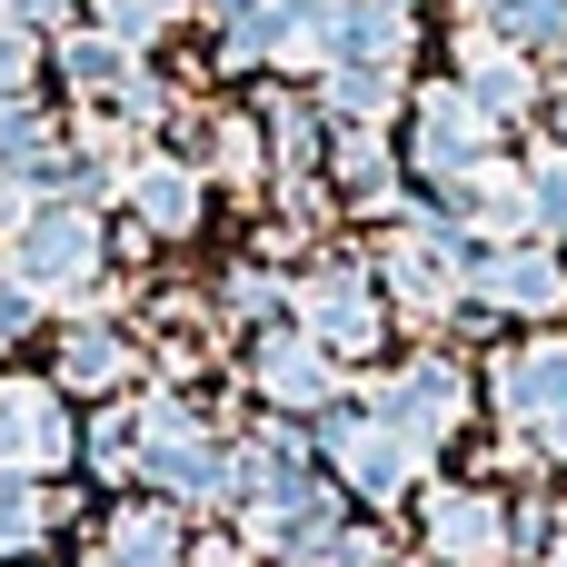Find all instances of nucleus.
<instances>
[{"label": "nucleus", "mask_w": 567, "mask_h": 567, "mask_svg": "<svg viewBox=\"0 0 567 567\" xmlns=\"http://www.w3.org/2000/svg\"><path fill=\"white\" fill-rule=\"evenodd\" d=\"M40 518H50V508H40L30 488H0V548H20V538H40Z\"/></svg>", "instance_id": "a211bd4d"}, {"label": "nucleus", "mask_w": 567, "mask_h": 567, "mask_svg": "<svg viewBox=\"0 0 567 567\" xmlns=\"http://www.w3.org/2000/svg\"><path fill=\"white\" fill-rule=\"evenodd\" d=\"M528 209H538L548 229H567V159H558V150L538 159V179H528Z\"/></svg>", "instance_id": "f3484780"}, {"label": "nucleus", "mask_w": 567, "mask_h": 567, "mask_svg": "<svg viewBox=\"0 0 567 567\" xmlns=\"http://www.w3.org/2000/svg\"><path fill=\"white\" fill-rule=\"evenodd\" d=\"M60 458H70L60 399L30 379H0V468H60Z\"/></svg>", "instance_id": "423d86ee"}, {"label": "nucleus", "mask_w": 567, "mask_h": 567, "mask_svg": "<svg viewBox=\"0 0 567 567\" xmlns=\"http://www.w3.org/2000/svg\"><path fill=\"white\" fill-rule=\"evenodd\" d=\"M20 70H30V40H20V30H0V90H10Z\"/></svg>", "instance_id": "412c9836"}, {"label": "nucleus", "mask_w": 567, "mask_h": 567, "mask_svg": "<svg viewBox=\"0 0 567 567\" xmlns=\"http://www.w3.org/2000/svg\"><path fill=\"white\" fill-rule=\"evenodd\" d=\"M60 379H70V389H120V379H130V349H120L110 329H80V339L60 349Z\"/></svg>", "instance_id": "2eb2a0df"}, {"label": "nucleus", "mask_w": 567, "mask_h": 567, "mask_svg": "<svg viewBox=\"0 0 567 567\" xmlns=\"http://www.w3.org/2000/svg\"><path fill=\"white\" fill-rule=\"evenodd\" d=\"M20 329H30V289H0V349H10Z\"/></svg>", "instance_id": "aec40b11"}, {"label": "nucleus", "mask_w": 567, "mask_h": 567, "mask_svg": "<svg viewBox=\"0 0 567 567\" xmlns=\"http://www.w3.org/2000/svg\"><path fill=\"white\" fill-rule=\"evenodd\" d=\"M329 458L349 468V488H359V498H399V488H409V468H419V449H409L389 419H349V429H329Z\"/></svg>", "instance_id": "0eeeda50"}, {"label": "nucleus", "mask_w": 567, "mask_h": 567, "mask_svg": "<svg viewBox=\"0 0 567 567\" xmlns=\"http://www.w3.org/2000/svg\"><path fill=\"white\" fill-rule=\"evenodd\" d=\"M478 289H488L498 309H528V319H548V309L567 299V269L548 259V249H508V259H488V269H478Z\"/></svg>", "instance_id": "9b49d317"}, {"label": "nucleus", "mask_w": 567, "mask_h": 567, "mask_svg": "<svg viewBox=\"0 0 567 567\" xmlns=\"http://www.w3.org/2000/svg\"><path fill=\"white\" fill-rule=\"evenodd\" d=\"M389 289H399L409 309H429V319L458 299V269H449V229H439V219H429V229H409V239L389 249Z\"/></svg>", "instance_id": "1a4fd4ad"}, {"label": "nucleus", "mask_w": 567, "mask_h": 567, "mask_svg": "<svg viewBox=\"0 0 567 567\" xmlns=\"http://www.w3.org/2000/svg\"><path fill=\"white\" fill-rule=\"evenodd\" d=\"M379 419H389L409 449H429V439H449V429L468 419V379H458L449 359H419V369H399V379L379 389Z\"/></svg>", "instance_id": "f257e3e1"}, {"label": "nucleus", "mask_w": 567, "mask_h": 567, "mask_svg": "<svg viewBox=\"0 0 567 567\" xmlns=\"http://www.w3.org/2000/svg\"><path fill=\"white\" fill-rule=\"evenodd\" d=\"M498 409L508 419H538V439L567 458V339H538V349L498 359Z\"/></svg>", "instance_id": "f03ea898"}, {"label": "nucleus", "mask_w": 567, "mask_h": 567, "mask_svg": "<svg viewBox=\"0 0 567 567\" xmlns=\"http://www.w3.org/2000/svg\"><path fill=\"white\" fill-rule=\"evenodd\" d=\"M140 219H150V229H189V219H199V179L169 169V159L140 169Z\"/></svg>", "instance_id": "4468645a"}, {"label": "nucleus", "mask_w": 567, "mask_h": 567, "mask_svg": "<svg viewBox=\"0 0 567 567\" xmlns=\"http://www.w3.org/2000/svg\"><path fill=\"white\" fill-rule=\"evenodd\" d=\"M259 389H269V399H319L329 369H319L309 339H269V349H259Z\"/></svg>", "instance_id": "ddd939ff"}, {"label": "nucleus", "mask_w": 567, "mask_h": 567, "mask_svg": "<svg viewBox=\"0 0 567 567\" xmlns=\"http://www.w3.org/2000/svg\"><path fill=\"white\" fill-rule=\"evenodd\" d=\"M90 567H179V518H169V508H120V518L100 528Z\"/></svg>", "instance_id": "9d476101"}, {"label": "nucleus", "mask_w": 567, "mask_h": 567, "mask_svg": "<svg viewBox=\"0 0 567 567\" xmlns=\"http://www.w3.org/2000/svg\"><path fill=\"white\" fill-rule=\"evenodd\" d=\"M558 120H567V110H558Z\"/></svg>", "instance_id": "5701e85b"}, {"label": "nucleus", "mask_w": 567, "mask_h": 567, "mask_svg": "<svg viewBox=\"0 0 567 567\" xmlns=\"http://www.w3.org/2000/svg\"><path fill=\"white\" fill-rule=\"evenodd\" d=\"M429 538H439V558H458V567H498L508 558L498 498H468V488H439V498H429Z\"/></svg>", "instance_id": "6e6552de"}, {"label": "nucleus", "mask_w": 567, "mask_h": 567, "mask_svg": "<svg viewBox=\"0 0 567 567\" xmlns=\"http://www.w3.org/2000/svg\"><path fill=\"white\" fill-rule=\"evenodd\" d=\"M478 150H488V110H478L468 90H429V100H419V169H429V179H468Z\"/></svg>", "instance_id": "7ed1b4c3"}, {"label": "nucleus", "mask_w": 567, "mask_h": 567, "mask_svg": "<svg viewBox=\"0 0 567 567\" xmlns=\"http://www.w3.org/2000/svg\"><path fill=\"white\" fill-rule=\"evenodd\" d=\"M468 100H478L488 120L528 110V60H518V50H488V40H468Z\"/></svg>", "instance_id": "f8f14e48"}, {"label": "nucleus", "mask_w": 567, "mask_h": 567, "mask_svg": "<svg viewBox=\"0 0 567 567\" xmlns=\"http://www.w3.org/2000/svg\"><path fill=\"white\" fill-rule=\"evenodd\" d=\"M319 567H389V548H379V538H329Z\"/></svg>", "instance_id": "6ab92c4d"}, {"label": "nucleus", "mask_w": 567, "mask_h": 567, "mask_svg": "<svg viewBox=\"0 0 567 567\" xmlns=\"http://www.w3.org/2000/svg\"><path fill=\"white\" fill-rule=\"evenodd\" d=\"M548 567H567V528H558V558H548Z\"/></svg>", "instance_id": "4be33fe9"}, {"label": "nucleus", "mask_w": 567, "mask_h": 567, "mask_svg": "<svg viewBox=\"0 0 567 567\" xmlns=\"http://www.w3.org/2000/svg\"><path fill=\"white\" fill-rule=\"evenodd\" d=\"M20 289H70V279H90V259H100V229L80 219V209H40L30 229H20Z\"/></svg>", "instance_id": "20e7f679"}, {"label": "nucleus", "mask_w": 567, "mask_h": 567, "mask_svg": "<svg viewBox=\"0 0 567 567\" xmlns=\"http://www.w3.org/2000/svg\"><path fill=\"white\" fill-rule=\"evenodd\" d=\"M299 319H309V339H329L339 359L379 349V299H369V279H359V269H319V279L299 289Z\"/></svg>", "instance_id": "39448f33"}, {"label": "nucleus", "mask_w": 567, "mask_h": 567, "mask_svg": "<svg viewBox=\"0 0 567 567\" xmlns=\"http://www.w3.org/2000/svg\"><path fill=\"white\" fill-rule=\"evenodd\" d=\"M339 179H349V199H389V150H379V130H339Z\"/></svg>", "instance_id": "dca6fc26"}]
</instances>
